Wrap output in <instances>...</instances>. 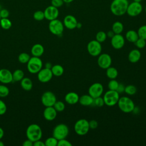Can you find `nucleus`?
I'll return each mask as SVG.
<instances>
[{"mask_svg": "<svg viewBox=\"0 0 146 146\" xmlns=\"http://www.w3.org/2000/svg\"><path fill=\"white\" fill-rule=\"evenodd\" d=\"M89 127L90 129H95L98 127V123L95 120H91L89 121Z\"/></svg>", "mask_w": 146, "mask_h": 146, "instance_id": "obj_46", "label": "nucleus"}, {"mask_svg": "<svg viewBox=\"0 0 146 146\" xmlns=\"http://www.w3.org/2000/svg\"><path fill=\"white\" fill-rule=\"evenodd\" d=\"M10 91L9 88L4 84H0V98H5L9 94Z\"/></svg>", "mask_w": 146, "mask_h": 146, "instance_id": "obj_35", "label": "nucleus"}, {"mask_svg": "<svg viewBox=\"0 0 146 146\" xmlns=\"http://www.w3.org/2000/svg\"><path fill=\"white\" fill-rule=\"evenodd\" d=\"M13 82L12 72L7 68L0 69V82L6 84Z\"/></svg>", "mask_w": 146, "mask_h": 146, "instance_id": "obj_17", "label": "nucleus"}, {"mask_svg": "<svg viewBox=\"0 0 146 146\" xmlns=\"http://www.w3.org/2000/svg\"><path fill=\"white\" fill-rule=\"evenodd\" d=\"M52 65H51V63H49V62H47L46 63V65H45V67L46 68H50L52 67Z\"/></svg>", "mask_w": 146, "mask_h": 146, "instance_id": "obj_52", "label": "nucleus"}, {"mask_svg": "<svg viewBox=\"0 0 146 146\" xmlns=\"http://www.w3.org/2000/svg\"><path fill=\"white\" fill-rule=\"evenodd\" d=\"M64 25L60 20L55 19L50 21L48 24L49 31L52 34L60 36L62 34L64 30Z\"/></svg>", "mask_w": 146, "mask_h": 146, "instance_id": "obj_8", "label": "nucleus"}, {"mask_svg": "<svg viewBox=\"0 0 146 146\" xmlns=\"http://www.w3.org/2000/svg\"><path fill=\"white\" fill-rule=\"evenodd\" d=\"M125 86L123 84H121V83H119V86L117 87V88L116 90V91L119 93V94H120V93H123L124 92V90H125Z\"/></svg>", "mask_w": 146, "mask_h": 146, "instance_id": "obj_47", "label": "nucleus"}, {"mask_svg": "<svg viewBox=\"0 0 146 146\" xmlns=\"http://www.w3.org/2000/svg\"><path fill=\"white\" fill-rule=\"evenodd\" d=\"M137 32L139 38L146 40V25L140 26Z\"/></svg>", "mask_w": 146, "mask_h": 146, "instance_id": "obj_38", "label": "nucleus"}, {"mask_svg": "<svg viewBox=\"0 0 146 146\" xmlns=\"http://www.w3.org/2000/svg\"><path fill=\"white\" fill-rule=\"evenodd\" d=\"M0 26L4 30H9L12 26L11 21L8 18H1L0 21Z\"/></svg>", "mask_w": 146, "mask_h": 146, "instance_id": "obj_30", "label": "nucleus"}, {"mask_svg": "<svg viewBox=\"0 0 146 146\" xmlns=\"http://www.w3.org/2000/svg\"><path fill=\"white\" fill-rule=\"evenodd\" d=\"M51 70L53 75L55 76H60L64 73V68L60 64H55L52 66Z\"/></svg>", "mask_w": 146, "mask_h": 146, "instance_id": "obj_26", "label": "nucleus"}, {"mask_svg": "<svg viewBox=\"0 0 146 146\" xmlns=\"http://www.w3.org/2000/svg\"><path fill=\"white\" fill-rule=\"evenodd\" d=\"M111 39V44L113 48L119 50L124 46L125 39L121 34H115Z\"/></svg>", "mask_w": 146, "mask_h": 146, "instance_id": "obj_16", "label": "nucleus"}, {"mask_svg": "<svg viewBox=\"0 0 146 146\" xmlns=\"http://www.w3.org/2000/svg\"><path fill=\"white\" fill-rule=\"evenodd\" d=\"M119 82L115 79H111L108 83V89L110 90H114L116 91L117 87L119 86Z\"/></svg>", "mask_w": 146, "mask_h": 146, "instance_id": "obj_39", "label": "nucleus"}, {"mask_svg": "<svg viewBox=\"0 0 146 146\" xmlns=\"http://www.w3.org/2000/svg\"><path fill=\"white\" fill-rule=\"evenodd\" d=\"M53 107L56 110L57 112H62L65 109V104L62 101H56L55 104H54Z\"/></svg>", "mask_w": 146, "mask_h": 146, "instance_id": "obj_37", "label": "nucleus"}, {"mask_svg": "<svg viewBox=\"0 0 146 146\" xmlns=\"http://www.w3.org/2000/svg\"><path fill=\"white\" fill-rule=\"evenodd\" d=\"M143 10V6L140 2L133 1L128 4L126 13L130 17H136L139 15Z\"/></svg>", "mask_w": 146, "mask_h": 146, "instance_id": "obj_11", "label": "nucleus"}, {"mask_svg": "<svg viewBox=\"0 0 146 146\" xmlns=\"http://www.w3.org/2000/svg\"><path fill=\"white\" fill-rule=\"evenodd\" d=\"M4 135V131L3 129L0 127V140L2 139V138L3 137Z\"/></svg>", "mask_w": 146, "mask_h": 146, "instance_id": "obj_51", "label": "nucleus"}, {"mask_svg": "<svg viewBox=\"0 0 146 146\" xmlns=\"http://www.w3.org/2000/svg\"><path fill=\"white\" fill-rule=\"evenodd\" d=\"M139 38L137 32L133 30L127 31L125 34V39L129 42L135 43Z\"/></svg>", "mask_w": 146, "mask_h": 146, "instance_id": "obj_25", "label": "nucleus"}, {"mask_svg": "<svg viewBox=\"0 0 146 146\" xmlns=\"http://www.w3.org/2000/svg\"><path fill=\"white\" fill-rule=\"evenodd\" d=\"M38 79L41 83H47L52 78L53 74L50 68H42L37 73Z\"/></svg>", "mask_w": 146, "mask_h": 146, "instance_id": "obj_14", "label": "nucleus"}, {"mask_svg": "<svg viewBox=\"0 0 146 146\" xmlns=\"http://www.w3.org/2000/svg\"><path fill=\"white\" fill-rule=\"evenodd\" d=\"M56 101L55 95L51 91L44 92L41 96V102L44 107L53 106Z\"/></svg>", "mask_w": 146, "mask_h": 146, "instance_id": "obj_10", "label": "nucleus"}, {"mask_svg": "<svg viewBox=\"0 0 146 146\" xmlns=\"http://www.w3.org/2000/svg\"><path fill=\"white\" fill-rule=\"evenodd\" d=\"M134 43L137 48L139 49L143 48L146 45V40L139 38Z\"/></svg>", "mask_w": 146, "mask_h": 146, "instance_id": "obj_41", "label": "nucleus"}, {"mask_svg": "<svg viewBox=\"0 0 146 146\" xmlns=\"http://www.w3.org/2000/svg\"><path fill=\"white\" fill-rule=\"evenodd\" d=\"M7 111V106L5 103L0 99V115H4Z\"/></svg>", "mask_w": 146, "mask_h": 146, "instance_id": "obj_43", "label": "nucleus"}, {"mask_svg": "<svg viewBox=\"0 0 146 146\" xmlns=\"http://www.w3.org/2000/svg\"><path fill=\"white\" fill-rule=\"evenodd\" d=\"M92 105H94L95 107H103L104 105V102L103 100V98H102L101 96L94 98V101Z\"/></svg>", "mask_w": 146, "mask_h": 146, "instance_id": "obj_40", "label": "nucleus"}, {"mask_svg": "<svg viewBox=\"0 0 146 146\" xmlns=\"http://www.w3.org/2000/svg\"><path fill=\"white\" fill-rule=\"evenodd\" d=\"M33 18L35 21H40L44 19V11L41 10H37L34 12L33 14Z\"/></svg>", "mask_w": 146, "mask_h": 146, "instance_id": "obj_36", "label": "nucleus"}, {"mask_svg": "<svg viewBox=\"0 0 146 146\" xmlns=\"http://www.w3.org/2000/svg\"><path fill=\"white\" fill-rule=\"evenodd\" d=\"M10 15L9 11L7 9H3L0 10V16L1 18H8Z\"/></svg>", "mask_w": 146, "mask_h": 146, "instance_id": "obj_45", "label": "nucleus"}, {"mask_svg": "<svg viewBox=\"0 0 146 146\" xmlns=\"http://www.w3.org/2000/svg\"><path fill=\"white\" fill-rule=\"evenodd\" d=\"M44 47L43 46L39 43H36L34 44L31 49V53L33 56L40 57L44 53Z\"/></svg>", "mask_w": 146, "mask_h": 146, "instance_id": "obj_22", "label": "nucleus"}, {"mask_svg": "<svg viewBox=\"0 0 146 146\" xmlns=\"http://www.w3.org/2000/svg\"><path fill=\"white\" fill-rule=\"evenodd\" d=\"M145 13H146V6H145Z\"/></svg>", "mask_w": 146, "mask_h": 146, "instance_id": "obj_57", "label": "nucleus"}, {"mask_svg": "<svg viewBox=\"0 0 146 146\" xmlns=\"http://www.w3.org/2000/svg\"><path fill=\"white\" fill-rule=\"evenodd\" d=\"M94 98L89 94H85L79 97V103L83 106H90L92 105Z\"/></svg>", "mask_w": 146, "mask_h": 146, "instance_id": "obj_23", "label": "nucleus"}, {"mask_svg": "<svg viewBox=\"0 0 146 146\" xmlns=\"http://www.w3.org/2000/svg\"><path fill=\"white\" fill-rule=\"evenodd\" d=\"M63 2L64 3H70L71 2H72L74 0H63Z\"/></svg>", "mask_w": 146, "mask_h": 146, "instance_id": "obj_53", "label": "nucleus"}, {"mask_svg": "<svg viewBox=\"0 0 146 146\" xmlns=\"http://www.w3.org/2000/svg\"><path fill=\"white\" fill-rule=\"evenodd\" d=\"M58 146H72V144L65 139L59 140L58 141Z\"/></svg>", "mask_w": 146, "mask_h": 146, "instance_id": "obj_42", "label": "nucleus"}, {"mask_svg": "<svg viewBox=\"0 0 146 146\" xmlns=\"http://www.w3.org/2000/svg\"><path fill=\"white\" fill-rule=\"evenodd\" d=\"M43 115L46 120L52 121L57 116V111L53 106L46 107L43 111Z\"/></svg>", "mask_w": 146, "mask_h": 146, "instance_id": "obj_19", "label": "nucleus"}, {"mask_svg": "<svg viewBox=\"0 0 146 146\" xmlns=\"http://www.w3.org/2000/svg\"><path fill=\"white\" fill-rule=\"evenodd\" d=\"M128 4V0H113L110 6L111 11L115 15L121 16L126 13Z\"/></svg>", "mask_w": 146, "mask_h": 146, "instance_id": "obj_1", "label": "nucleus"}, {"mask_svg": "<svg viewBox=\"0 0 146 146\" xmlns=\"http://www.w3.org/2000/svg\"><path fill=\"white\" fill-rule=\"evenodd\" d=\"M79 95L73 91L68 92L64 96L65 102L70 105H74L79 102Z\"/></svg>", "mask_w": 146, "mask_h": 146, "instance_id": "obj_20", "label": "nucleus"}, {"mask_svg": "<svg viewBox=\"0 0 146 146\" xmlns=\"http://www.w3.org/2000/svg\"><path fill=\"white\" fill-rule=\"evenodd\" d=\"M43 11L44 14V18L50 21L57 19L59 14L58 9L52 5L47 7Z\"/></svg>", "mask_w": 146, "mask_h": 146, "instance_id": "obj_15", "label": "nucleus"}, {"mask_svg": "<svg viewBox=\"0 0 146 146\" xmlns=\"http://www.w3.org/2000/svg\"><path fill=\"white\" fill-rule=\"evenodd\" d=\"M81 27H82V23H79V22H78L77 25H76V28H78V29H80V28H81Z\"/></svg>", "mask_w": 146, "mask_h": 146, "instance_id": "obj_54", "label": "nucleus"}, {"mask_svg": "<svg viewBox=\"0 0 146 146\" xmlns=\"http://www.w3.org/2000/svg\"><path fill=\"white\" fill-rule=\"evenodd\" d=\"M87 50L88 54L92 56H98L102 52V46L101 43L95 40L90 41L87 45Z\"/></svg>", "mask_w": 146, "mask_h": 146, "instance_id": "obj_9", "label": "nucleus"}, {"mask_svg": "<svg viewBox=\"0 0 146 146\" xmlns=\"http://www.w3.org/2000/svg\"><path fill=\"white\" fill-rule=\"evenodd\" d=\"M104 88L100 83L96 82L91 84L88 88V94L93 98L101 96L103 94Z\"/></svg>", "mask_w": 146, "mask_h": 146, "instance_id": "obj_13", "label": "nucleus"}, {"mask_svg": "<svg viewBox=\"0 0 146 146\" xmlns=\"http://www.w3.org/2000/svg\"><path fill=\"white\" fill-rule=\"evenodd\" d=\"M3 145H4V143L1 140H0V146H3Z\"/></svg>", "mask_w": 146, "mask_h": 146, "instance_id": "obj_55", "label": "nucleus"}, {"mask_svg": "<svg viewBox=\"0 0 146 146\" xmlns=\"http://www.w3.org/2000/svg\"><path fill=\"white\" fill-rule=\"evenodd\" d=\"M64 3L63 0H51V5L57 8L61 7Z\"/></svg>", "mask_w": 146, "mask_h": 146, "instance_id": "obj_44", "label": "nucleus"}, {"mask_svg": "<svg viewBox=\"0 0 146 146\" xmlns=\"http://www.w3.org/2000/svg\"><path fill=\"white\" fill-rule=\"evenodd\" d=\"M1 16H0V21H1Z\"/></svg>", "mask_w": 146, "mask_h": 146, "instance_id": "obj_58", "label": "nucleus"}, {"mask_svg": "<svg viewBox=\"0 0 146 146\" xmlns=\"http://www.w3.org/2000/svg\"><path fill=\"white\" fill-rule=\"evenodd\" d=\"M97 62L100 68L106 70L111 66L112 64V58L111 56L107 53L100 54L98 56Z\"/></svg>", "mask_w": 146, "mask_h": 146, "instance_id": "obj_12", "label": "nucleus"}, {"mask_svg": "<svg viewBox=\"0 0 146 146\" xmlns=\"http://www.w3.org/2000/svg\"><path fill=\"white\" fill-rule=\"evenodd\" d=\"M74 131L75 133L79 136L86 135L89 130V121L85 119H80L76 121L74 124Z\"/></svg>", "mask_w": 146, "mask_h": 146, "instance_id": "obj_6", "label": "nucleus"}, {"mask_svg": "<svg viewBox=\"0 0 146 146\" xmlns=\"http://www.w3.org/2000/svg\"><path fill=\"white\" fill-rule=\"evenodd\" d=\"M106 75L110 79H116L118 75V71L114 67H109L106 69Z\"/></svg>", "mask_w": 146, "mask_h": 146, "instance_id": "obj_27", "label": "nucleus"}, {"mask_svg": "<svg viewBox=\"0 0 146 146\" xmlns=\"http://www.w3.org/2000/svg\"><path fill=\"white\" fill-rule=\"evenodd\" d=\"M43 67V62L39 57L34 56L30 57L29 60L27 63V68L29 72L31 74H37Z\"/></svg>", "mask_w": 146, "mask_h": 146, "instance_id": "obj_4", "label": "nucleus"}, {"mask_svg": "<svg viewBox=\"0 0 146 146\" xmlns=\"http://www.w3.org/2000/svg\"><path fill=\"white\" fill-rule=\"evenodd\" d=\"M141 58V52L138 49H133L128 54V59L132 63L137 62Z\"/></svg>", "mask_w": 146, "mask_h": 146, "instance_id": "obj_21", "label": "nucleus"}, {"mask_svg": "<svg viewBox=\"0 0 146 146\" xmlns=\"http://www.w3.org/2000/svg\"><path fill=\"white\" fill-rule=\"evenodd\" d=\"M115 34L113 33V31L112 30H110L109 31H108V33H107V36L110 38H111Z\"/></svg>", "mask_w": 146, "mask_h": 146, "instance_id": "obj_50", "label": "nucleus"}, {"mask_svg": "<svg viewBox=\"0 0 146 146\" xmlns=\"http://www.w3.org/2000/svg\"><path fill=\"white\" fill-rule=\"evenodd\" d=\"M103 98L104 104L109 107H112L117 103L120 96L119 94L116 91L109 90L104 93Z\"/></svg>", "mask_w": 146, "mask_h": 146, "instance_id": "obj_5", "label": "nucleus"}, {"mask_svg": "<svg viewBox=\"0 0 146 146\" xmlns=\"http://www.w3.org/2000/svg\"><path fill=\"white\" fill-rule=\"evenodd\" d=\"M22 145L23 146H33V142L32 141H31L29 139H27L26 140H25L23 141V143H22Z\"/></svg>", "mask_w": 146, "mask_h": 146, "instance_id": "obj_49", "label": "nucleus"}, {"mask_svg": "<svg viewBox=\"0 0 146 146\" xmlns=\"http://www.w3.org/2000/svg\"><path fill=\"white\" fill-rule=\"evenodd\" d=\"M33 145L34 146H45V144H44V142L41 141L40 140H38L33 142Z\"/></svg>", "mask_w": 146, "mask_h": 146, "instance_id": "obj_48", "label": "nucleus"}, {"mask_svg": "<svg viewBox=\"0 0 146 146\" xmlns=\"http://www.w3.org/2000/svg\"><path fill=\"white\" fill-rule=\"evenodd\" d=\"M21 86L25 91H30L33 88V82L31 79L27 77H24L21 81Z\"/></svg>", "mask_w": 146, "mask_h": 146, "instance_id": "obj_24", "label": "nucleus"}, {"mask_svg": "<svg viewBox=\"0 0 146 146\" xmlns=\"http://www.w3.org/2000/svg\"><path fill=\"white\" fill-rule=\"evenodd\" d=\"M27 139L33 142L40 140L42 137V130L40 127L36 124H31L29 125L26 131Z\"/></svg>", "mask_w": 146, "mask_h": 146, "instance_id": "obj_2", "label": "nucleus"}, {"mask_svg": "<svg viewBox=\"0 0 146 146\" xmlns=\"http://www.w3.org/2000/svg\"><path fill=\"white\" fill-rule=\"evenodd\" d=\"M137 92V88L134 85L129 84L125 87L124 92L128 95H133Z\"/></svg>", "mask_w": 146, "mask_h": 146, "instance_id": "obj_31", "label": "nucleus"}, {"mask_svg": "<svg viewBox=\"0 0 146 146\" xmlns=\"http://www.w3.org/2000/svg\"><path fill=\"white\" fill-rule=\"evenodd\" d=\"M107 34L103 31H100L98 32L96 34V40L100 43L104 42L107 39Z\"/></svg>", "mask_w": 146, "mask_h": 146, "instance_id": "obj_33", "label": "nucleus"}, {"mask_svg": "<svg viewBox=\"0 0 146 146\" xmlns=\"http://www.w3.org/2000/svg\"><path fill=\"white\" fill-rule=\"evenodd\" d=\"M58 140L54 136L49 137L44 141L45 146H56Z\"/></svg>", "mask_w": 146, "mask_h": 146, "instance_id": "obj_34", "label": "nucleus"}, {"mask_svg": "<svg viewBox=\"0 0 146 146\" xmlns=\"http://www.w3.org/2000/svg\"><path fill=\"white\" fill-rule=\"evenodd\" d=\"M64 26L69 30H73L76 28L78 21L76 18L72 15H66L63 19Z\"/></svg>", "mask_w": 146, "mask_h": 146, "instance_id": "obj_18", "label": "nucleus"}, {"mask_svg": "<svg viewBox=\"0 0 146 146\" xmlns=\"http://www.w3.org/2000/svg\"><path fill=\"white\" fill-rule=\"evenodd\" d=\"M124 29L123 25L121 22L119 21H116L114 22L112 26V30L115 34H121Z\"/></svg>", "mask_w": 146, "mask_h": 146, "instance_id": "obj_28", "label": "nucleus"}, {"mask_svg": "<svg viewBox=\"0 0 146 146\" xmlns=\"http://www.w3.org/2000/svg\"><path fill=\"white\" fill-rule=\"evenodd\" d=\"M30 58V56L29 55V54L26 53V52H22L21 53L18 57V61L23 64L25 63H27L28 62V61L29 60Z\"/></svg>", "mask_w": 146, "mask_h": 146, "instance_id": "obj_32", "label": "nucleus"}, {"mask_svg": "<svg viewBox=\"0 0 146 146\" xmlns=\"http://www.w3.org/2000/svg\"><path fill=\"white\" fill-rule=\"evenodd\" d=\"M133 1L137 2H140L141 1V0H133Z\"/></svg>", "mask_w": 146, "mask_h": 146, "instance_id": "obj_56", "label": "nucleus"}, {"mask_svg": "<svg viewBox=\"0 0 146 146\" xmlns=\"http://www.w3.org/2000/svg\"><path fill=\"white\" fill-rule=\"evenodd\" d=\"M119 109L124 113H130L135 110V106L133 101L129 97L122 96L117 102Z\"/></svg>", "mask_w": 146, "mask_h": 146, "instance_id": "obj_3", "label": "nucleus"}, {"mask_svg": "<svg viewBox=\"0 0 146 146\" xmlns=\"http://www.w3.org/2000/svg\"><path fill=\"white\" fill-rule=\"evenodd\" d=\"M13 81L19 82L21 81L24 78V72L21 69L15 70L13 72Z\"/></svg>", "mask_w": 146, "mask_h": 146, "instance_id": "obj_29", "label": "nucleus"}, {"mask_svg": "<svg viewBox=\"0 0 146 146\" xmlns=\"http://www.w3.org/2000/svg\"><path fill=\"white\" fill-rule=\"evenodd\" d=\"M69 133V129L67 125L60 123L56 125L52 130V136L58 140L65 139Z\"/></svg>", "mask_w": 146, "mask_h": 146, "instance_id": "obj_7", "label": "nucleus"}]
</instances>
